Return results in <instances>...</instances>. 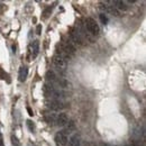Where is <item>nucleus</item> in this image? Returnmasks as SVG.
<instances>
[{
	"label": "nucleus",
	"mask_w": 146,
	"mask_h": 146,
	"mask_svg": "<svg viewBox=\"0 0 146 146\" xmlns=\"http://www.w3.org/2000/svg\"><path fill=\"white\" fill-rule=\"evenodd\" d=\"M84 25H86V28L89 33H91L92 35H98L99 32H100V28H99V25L97 24V21L93 18H87L84 21Z\"/></svg>",
	"instance_id": "obj_1"
},
{
	"label": "nucleus",
	"mask_w": 146,
	"mask_h": 146,
	"mask_svg": "<svg viewBox=\"0 0 146 146\" xmlns=\"http://www.w3.org/2000/svg\"><path fill=\"white\" fill-rule=\"evenodd\" d=\"M68 141H69V136L68 134L62 130V131H58L56 135H55V143L56 146H66L68 145Z\"/></svg>",
	"instance_id": "obj_2"
},
{
	"label": "nucleus",
	"mask_w": 146,
	"mask_h": 146,
	"mask_svg": "<svg viewBox=\"0 0 146 146\" xmlns=\"http://www.w3.org/2000/svg\"><path fill=\"white\" fill-rule=\"evenodd\" d=\"M39 52V42L38 40H34L33 43L29 44L28 46V54L32 58H35Z\"/></svg>",
	"instance_id": "obj_3"
},
{
	"label": "nucleus",
	"mask_w": 146,
	"mask_h": 146,
	"mask_svg": "<svg viewBox=\"0 0 146 146\" xmlns=\"http://www.w3.org/2000/svg\"><path fill=\"white\" fill-rule=\"evenodd\" d=\"M53 63H54V65L57 68V69H60V70H64V69H66V60L65 58H63V57H61V56H58V55H55L54 57H53Z\"/></svg>",
	"instance_id": "obj_4"
},
{
	"label": "nucleus",
	"mask_w": 146,
	"mask_h": 146,
	"mask_svg": "<svg viewBox=\"0 0 146 146\" xmlns=\"http://www.w3.org/2000/svg\"><path fill=\"white\" fill-rule=\"evenodd\" d=\"M55 123H56V125H58V126H65L68 123H69V117H68V115L66 113H60L57 117H56V119H55Z\"/></svg>",
	"instance_id": "obj_5"
},
{
	"label": "nucleus",
	"mask_w": 146,
	"mask_h": 146,
	"mask_svg": "<svg viewBox=\"0 0 146 146\" xmlns=\"http://www.w3.org/2000/svg\"><path fill=\"white\" fill-rule=\"evenodd\" d=\"M47 107H48L50 109L55 110V111L61 110V109H63V108H64L63 104H62L61 101H58V100H52V101H50V102L47 104Z\"/></svg>",
	"instance_id": "obj_6"
},
{
	"label": "nucleus",
	"mask_w": 146,
	"mask_h": 146,
	"mask_svg": "<svg viewBox=\"0 0 146 146\" xmlns=\"http://www.w3.org/2000/svg\"><path fill=\"white\" fill-rule=\"evenodd\" d=\"M109 3L113 5V6H112L113 8L118 9V10H123V11L127 10V8H128L125 1H109Z\"/></svg>",
	"instance_id": "obj_7"
},
{
	"label": "nucleus",
	"mask_w": 146,
	"mask_h": 146,
	"mask_svg": "<svg viewBox=\"0 0 146 146\" xmlns=\"http://www.w3.org/2000/svg\"><path fill=\"white\" fill-rule=\"evenodd\" d=\"M27 74H28V70L26 66H21L19 69V73H18V79L20 82H24L27 78Z\"/></svg>",
	"instance_id": "obj_8"
},
{
	"label": "nucleus",
	"mask_w": 146,
	"mask_h": 146,
	"mask_svg": "<svg viewBox=\"0 0 146 146\" xmlns=\"http://www.w3.org/2000/svg\"><path fill=\"white\" fill-rule=\"evenodd\" d=\"M81 141H80V137L79 135H73L72 137L68 141V145L69 146H81Z\"/></svg>",
	"instance_id": "obj_9"
},
{
	"label": "nucleus",
	"mask_w": 146,
	"mask_h": 146,
	"mask_svg": "<svg viewBox=\"0 0 146 146\" xmlns=\"http://www.w3.org/2000/svg\"><path fill=\"white\" fill-rule=\"evenodd\" d=\"M45 78H46V80L50 81V82H55V81H56V75H55V73L53 72V71H47Z\"/></svg>",
	"instance_id": "obj_10"
},
{
	"label": "nucleus",
	"mask_w": 146,
	"mask_h": 146,
	"mask_svg": "<svg viewBox=\"0 0 146 146\" xmlns=\"http://www.w3.org/2000/svg\"><path fill=\"white\" fill-rule=\"evenodd\" d=\"M100 20H101V23L104 24V25H106L107 23H108V17H107V15L105 14V13H102V14H100Z\"/></svg>",
	"instance_id": "obj_11"
},
{
	"label": "nucleus",
	"mask_w": 146,
	"mask_h": 146,
	"mask_svg": "<svg viewBox=\"0 0 146 146\" xmlns=\"http://www.w3.org/2000/svg\"><path fill=\"white\" fill-rule=\"evenodd\" d=\"M51 11H52V8L51 7H48V8H46L44 11H43V18H47L48 16H50V14H51Z\"/></svg>",
	"instance_id": "obj_12"
},
{
	"label": "nucleus",
	"mask_w": 146,
	"mask_h": 146,
	"mask_svg": "<svg viewBox=\"0 0 146 146\" xmlns=\"http://www.w3.org/2000/svg\"><path fill=\"white\" fill-rule=\"evenodd\" d=\"M45 119H46V121H47L48 124H51V123H54L55 119H56V117H55L54 115H50V116H46Z\"/></svg>",
	"instance_id": "obj_13"
},
{
	"label": "nucleus",
	"mask_w": 146,
	"mask_h": 146,
	"mask_svg": "<svg viewBox=\"0 0 146 146\" xmlns=\"http://www.w3.org/2000/svg\"><path fill=\"white\" fill-rule=\"evenodd\" d=\"M11 144H13V146H20V143H19L18 138L16 136H11Z\"/></svg>",
	"instance_id": "obj_14"
},
{
	"label": "nucleus",
	"mask_w": 146,
	"mask_h": 146,
	"mask_svg": "<svg viewBox=\"0 0 146 146\" xmlns=\"http://www.w3.org/2000/svg\"><path fill=\"white\" fill-rule=\"evenodd\" d=\"M27 126H28V129H29L31 131H34V129H35V125L33 124V121H32V120H27Z\"/></svg>",
	"instance_id": "obj_15"
},
{
	"label": "nucleus",
	"mask_w": 146,
	"mask_h": 146,
	"mask_svg": "<svg viewBox=\"0 0 146 146\" xmlns=\"http://www.w3.org/2000/svg\"><path fill=\"white\" fill-rule=\"evenodd\" d=\"M40 32H42V25H38L36 28V33L38 35H40Z\"/></svg>",
	"instance_id": "obj_16"
},
{
	"label": "nucleus",
	"mask_w": 146,
	"mask_h": 146,
	"mask_svg": "<svg viewBox=\"0 0 146 146\" xmlns=\"http://www.w3.org/2000/svg\"><path fill=\"white\" fill-rule=\"evenodd\" d=\"M5 76H6V75H5L3 71H2L1 69H0V79H5Z\"/></svg>",
	"instance_id": "obj_17"
},
{
	"label": "nucleus",
	"mask_w": 146,
	"mask_h": 146,
	"mask_svg": "<svg viewBox=\"0 0 146 146\" xmlns=\"http://www.w3.org/2000/svg\"><path fill=\"white\" fill-rule=\"evenodd\" d=\"M0 146H5V143H3V138H2V136L0 135Z\"/></svg>",
	"instance_id": "obj_18"
},
{
	"label": "nucleus",
	"mask_w": 146,
	"mask_h": 146,
	"mask_svg": "<svg viewBox=\"0 0 146 146\" xmlns=\"http://www.w3.org/2000/svg\"><path fill=\"white\" fill-rule=\"evenodd\" d=\"M27 111H28V113H29V116H33L34 113H33V111H32V109L29 108V107H27Z\"/></svg>",
	"instance_id": "obj_19"
},
{
	"label": "nucleus",
	"mask_w": 146,
	"mask_h": 146,
	"mask_svg": "<svg viewBox=\"0 0 146 146\" xmlns=\"http://www.w3.org/2000/svg\"><path fill=\"white\" fill-rule=\"evenodd\" d=\"M100 146H109V145H108V144H105V143H101Z\"/></svg>",
	"instance_id": "obj_20"
},
{
	"label": "nucleus",
	"mask_w": 146,
	"mask_h": 146,
	"mask_svg": "<svg viewBox=\"0 0 146 146\" xmlns=\"http://www.w3.org/2000/svg\"><path fill=\"white\" fill-rule=\"evenodd\" d=\"M126 146H131V145H126Z\"/></svg>",
	"instance_id": "obj_21"
}]
</instances>
